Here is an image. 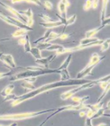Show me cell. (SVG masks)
Here are the masks:
<instances>
[{
  "label": "cell",
  "mask_w": 110,
  "mask_h": 126,
  "mask_svg": "<svg viewBox=\"0 0 110 126\" xmlns=\"http://www.w3.org/2000/svg\"><path fill=\"white\" fill-rule=\"evenodd\" d=\"M90 81V80H85V79H81V80H78V79H70V80H65V81L60 80L57 82H53V83H50V84H46L39 87V88H35L33 91H31V92H28V93L18 95L17 99L11 102V106H16L22 103L23 102L35 98V96H37L39 94L43 93V92H48V91H50L54 88H61V87H68V86H80L82 84H86V83H88Z\"/></svg>",
  "instance_id": "obj_1"
},
{
  "label": "cell",
  "mask_w": 110,
  "mask_h": 126,
  "mask_svg": "<svg viewBox=\"0 0 110 126\" xmlns=\"http://www.w3.org/2000/svg\"><path fill=\"white\" fill-rule=\"evenodd\" d=\"M60 71L56 69H44L42 68L40 70H25L23 72H20L14 74L13 76L10 77V81H17L20 80H25L26 78L28 77H37L42 75H47V74H51V73H58L60 74Z\"/></svg>",
  "instance_id": "obj_2"
},
{
  "label": "cell",
  "mask_w": 110,
  "mask_h": 126,
  "mask_svg": "<svg viewBox=\"0 0 110 126\" xmlns=\"http://www.w3.org/2000/svg\"><path fill=\"white\" fill-rule=\"evenodd\" d=\"M56 109H50L40 110L36 112H26V113H9V114H2L0 115V121H22L27 120L30 118L35 117L41 115L43 113H48L51 112H54Z\"/></svg>",
  "instance_id": "obj_3"
},
{
  "label": "cell",
  "mask_w": 110,
  "mask_h": 126,
  "mask_svg": "<svg viewBox=\"0 0 110 126\" xmlns=\"http://www.w3.org/2000/svg\"><path fill=\"white\" fill-rule=\"evenodd\" d=\"M98 84L97 83V80H90V82L86 83V84H82V85H80V86H77L76 88H72L71 90H69L67 91V92H65L64 93H62L61 94V99L62 100H66V99H69V98H72V96H74L75 94H76L77 92H80L82 90H84V89H87V88H91L93 87H94L95 85H97Z\"/></svg>",
  "instance_id": "obj_4"
},
{
  "label": "cell",
  "mask_w": 110,
  "mask_h": 126,
  "mask_svg": "<svg viewBox=\"0 0 110 126\" xmlns=\"http://www.w3.org/2000/svg\"><path fill=\"white\" fill-rule=\"evenodd\" d=\"M0 6H3L7 11H9L10 13H11V14H13V15L14 16V17H15V18L18 19L19 21H21L23 22L24 24H25V25H27L28 18L25 17V16L22 15L21 13H20V11L17 10H16L15 8H14L13 6H9V5H6V3H4V2H2V1H0Z\"/></svg>",
  "instance_id": "obj_5"
},
{
  "label": "cell",
  "mask_w": 110,
  "mask_h": 126,
  "mask_svg": "<svg viewBox=\"0 0 110 126\" xmlns=\"http://www.w3.org/2000/svg\"><path fill=\"white\" fill-rule=\"evenodd\" d=\"M56 57H57L56 54H54L52 55H50V56L46 57V58H42L40 59H38V60H35V63H37V64L42 65V68L48 69L50 63L52 62Z\"/></svg>",
  "instance_id": "obj_6"
},
{
  "label": "cell",
  "mask_w": 110,
  "mask_h": 126,
  "mask_svg": "<svg viewBox=\"0 0 110 126\" xmlns=\"http://www.w3.org/2000/svg\"><path fill=\"white\" fill-rule=\"evenodd\" d=\"M94 68V66H87V65H86L84 68L80 71V72H79L77 73L76 79H78V80L83 79L85 77L88 76L89 74L91 73Z\"/></svg>",
  "instance_id": "obj_7"
},
{
  "label": "cell",
  "mask_w": 110,
  "mask_h": 126,
  "mask_svg": "<svg viewBox=\"0 0 110 126\" xmlns=\"http://www.w3.org/2000/svg\"><path fill=\"white\" fill-rule=\"evenodd\" d=\"M1 60L5 62L6 64L8 65L10 67H11V68H13V69L16 68V63L14 62L13 55H11L10 54H3V55L2 56Z\"/></svg>",
  "instance_id": "obj_8"
},
{
  "label": "cell",
  "mask_w": 110,
  "mask_h": 126,
  "mask_svg": "<svg viewBox=\"0 0 110 126\" xmlns=\"http://www.w3.org/2000/svg\"><path fill=\"white\" fill-rule=\"evenodd\" d=\"M40 25L46 28L47 29H53V28H56V27L63 25V24L60 21H50V22H42V23H40Z\"/></svg>",
  "instance_id": "obj_9"
},
{
  "label": "cell",
  "mask_w": 110,
  "mask_h": 126,
  "mask_svg": "<svg viewBox=\"0 0 110 126\" xmlns=\"http://www.w3.org/2000/svg\"><path fill=\"white\" fill-rule=\"evenodd\" d=\"M15 88V86L14 84H10L9 85H7L6 87H5L1 92H0V94L2 96V97H6L7 95H9V94H10L12 93V92L14 91Z\"/></svg>",
  "instance_id": "obj_10"
},
{
  "label": "cell",
  "mask_w": 110,
  "mask_h": 126,
  "mask_svg": "<svg viewBox=\"0 0 110 126\" xmlns=\"http://www.w3.org/2000/svg\"><path fill=\"white\" fill-rule=\"evenodd\" d=\"M57 8H58V10L59 12H60V14L62 17H64V18H67L66 17V12H67V7L66 5L65 4L64 2V0H61L60 2H58V5H57Z\"/></svg>",
  "instance_id": "obj_11"
},
{
  "label": "cell",
  "mask_w": 110,
  "mask_h": 126,
  "mask_svg": "<svg viewBox=\"0 0 110 126\" xmlns=\"http://www.w3.org/2000/svg\"><path fill=\"white\" fill-rule=\"evenodd\" d=\"M108 3H109L108 0H104V1L102 2V7H101V13H100V17H101V22H103L106 18V13H107Z\"/></svg>",
  "instance_id": "obj_12"
},
{
  "label": "cell",
  "mask_w": 110,
  "mask_h": 126,
  "mask_svg": "<svg viewBox=\"0 0 110 126\" xmlns=\"http://www.w3.org/2000/svg\"><path fill=\"white\" fill-rule=\"evenodd\" d=\"M104 26H102V25H101V26H99V27H97V28H96V29H91V30H89V31H87L86 32V34H85V38H92V37H94V35H95L97 32H101V30H102L104 29Z\"/></svg>",
  "instance_id": "obj_13"
},
{
  "label": "cell",
  "mask_w": 110,
  "mask_h": 126,
  "mask_svg": "<svg viewBox=\"0 0 110 126\" xmlns=\"http://www.w3.org/2000/svg\"><path fill=\"white\" fill-rule=\"evenodd\" d=\"M72 54H69L68 57L65 58V60L63 62L62 64L58 67L57 69V70H63V69H68V67L70 64L71 61H72Z\"/></svg>",
  "instance_id": "obj_14"
},
{
  "label": "cell",
  "mask_w": 110,
  "mask_h": 126,
  "mask_svg": "<svg viewBox=\"0 0 110 126\" xmlns=\"http://www.w3.org/2000/svg\"><path fill=\"white\" fill-rule=\"evenodd\" d=\"M90 96L86 95V96H83V97H79V96H72V100L75 102H76L78 104H82V103H85L86 101H88L90 99Z\"/></svg>",
  "instance_id": "obj_15"
},
{
  "label": "cell",
  "mask_w": 110,
  "mask_h": 126,
  "mask_svg": "<svg viewBox=\"0 0 110 126\" xmlns=\"http://www.w3.org/2000/svg\"><path fill=\"white\" fill-rule=\"evenodd\" d=\"M30 54L35 58V60H38V59H40L42 58L41 54V51L39 50L36 47H31V49L30 50Z\"/></svg>",
  "instance_id": "obj_16"
},
{
  "label": "cell",
  "mask_w": 110,
  "mask_h": 126,
  "mask_svg": "<svg viewBox=\"0 0 110 126\" xmlns=\"http://www.w3.org/2000/svg\"><path fill=\"white\" fill-rule=\"evenodd\" d=\"M60 75H61V81H65L70 80V74L69 73L68 69H63L60 70Z\"/></svg>",
  "instance_id": "obj_17"
},
{
  "label": "cell",
  "mask_w": 110,
  "mask_h": 126,
  "mask_svg": "<svg viewBox=\"0 0 110 126\" xmlns=\"http://www.w3.org/2000/svg\"><path fill=\"white\" fill-rule=\"evenodd\" d=\"M28 31L25 29H18L17 31H15L12 34V36L14 38H18V37H22V36H25L27 35Z\"/></svg>",
  "instance_id": "obj_18"
},
{
  "label": "cell",
  "mask_w": 110,
  "mask_h": 126,
  "mask_svg": "<svg viewBox=\"0 0 110 126\" xmlns=\"http://www.w3.org/2000/svg\"><path fill=\"white\" fill-rule=\"evenodd\" d=\"M97 38L95 37H92V38H83L82 39L80 42V45H86V44H89V43H91L93 42H95L97 40Z\"/></svg>",
  "instance_id": "obj_19"
},
{
  "label": "cell",
  "mask_w": 110,
  "mask_h": 126,
  "mask_svg": "<svg viewBox=\"0 0 110 126\" xmlns=\"http://www.w3.org/2000/svg\"><path fill=\"white\" fill-rule=\"evenodd\" d=\"M59 35H60V33L55 32L52 31V32H51V33L50 34L49 37L47 38L45 40V42H43V43H49V42L52 41V40H54V39H58Z\"/></svg>",
  "instance_id": "obj_20"
},
{
  "label": "cell",
  "mask_w": 110,
  "mask_h": 126,
  "mask_svg": "<svg viewBox=\"0 0 110 126\" xmlns=\"http://www.w3.org/2000/svg\"><path fill=\"white\" fill-rule=\"evenodd\" d=\"M110 91V81H109V84H108V86L106 87V88L104 89V91H103V92L101 93V94L99 96V98H97V102H101L102 100L104 99V98L106 96V94H107V93L109 92Z\"/></svg>",
  "instance_id": "obj_21"
},
{
  "label": "cell",
  "mask_w": 110,
  "mask_h": 126,
  "mask_svg": "<svg viewBox=\"0 0 110 126\" xmlns=\"http://www.w3.org/2000/svg\"><path fill=\"white\" fill-rule=\"evenodd\" d=\"M21 88H25V89H28L30 91H33L36 88L32 84H31V83H28V82H26V81L22 82L21 84Z\"/></svg>",
  "instance_id": "obj_22"
},
{
  "label": "cell",
  "mask_w": 110,
  "mask_h": 126,
  "mask_svg": "<svg viewBox=\"0 0 110 126\" xmlns=\"http://www.w3.org/2000/svg\"><path fill=\"white\" fill-rule=\"evenodd\" d=\"M25 38H26V42H25V44L24 45V49H25V51L26 53H30L31 47V43H30L28 35H26Z\"/></svg>",
  "instance_id": "obj_23"
},
{
  "label": "cell",
  "mask_w": 110,
  "mask_h": 126,
  "mask_svg": "<svg viewBox=\"0 0 110 126\" xmlns=\"http://www.w3.org/2000/svg\"><path fill=\"white\" fill-rule=\"evenodd\" d=\"M110 47V38L105 39L103 41V43L101 45V51H105L107 50Z\"/></svg>",
  "instance_id": "obj_24"
},
{
  "label": "cell",
  "mask_w": 110,
  "mask_h": 126,
  "mask_svg": "<svg viewBox=\"0 0 110 126\" xmlns=\"http://www.w3.org/2000/svg\"><path fill=\"white\" fill-rule=\"evenodd\" d=\"M20 13H21L22 15L25 16L28 19L33 18V13H32V10H31V8H28L27 10H25V11H20Z\"/></svg>",
  "instance_id": "obj_25"
},
{
  "label": "cell",
  "mask_w": 110,
  "mask_h": 126,
  "mask_svg": "<svg viewBox=\"0 0 110 126\" xmlns=\"http://www.w3.org/2000/svg\"><path fill=\"white\" fill-rule=\"evenodd\" d=\"M51 44H52V43H39L36 47L41 51L43 50H46Z\"/></svg>",
  "instance_id": "obj_26"
},
{
  "label": "cell",
  "mask_w": 110,
  "mask_h": 126,
  "mask_svg": "<svg viewBox=\"0 0 110 126\" xmlns=\"http://www.w3.org/2000/svg\"><path fill=\"white\" fill-rule=\"evenodd\" d=\"M63 46L60 45V44H56V43H52L48 48H47L46 50V51H54V50H58L59 49H61Z\"/></svg>",
  "instance_id": "obj_27"
},
{
  "label": "cell",
  "mask_w": 110,
  "mask_h": 126,
  "mask_svg": "<svg viewBox=\"0 0 110 126\" xmlns=\"http://www.w3.org/2000/svg\"><path fill=\"white\" fill-rule=\"evenodd\" d=\"M105 109L103 108V107H102L101 109H100V110H98L97 111H96L95 113L94 114V116L92 117L91 120L94 119V118H98V117H100L101 116H103V114L105 113Z\"/></svg>",
  "instance_id": "obj_28"
},
{
  "label": "cell",
  "mask_w": 110,
  "mask_h": 126,
  "mask_svg": "<svg viewBox=\"0 0 110 126\" xmlns=\"http://www.w3.org/2000/svg\"><path fill=\"white\" fill-rule=\"evenodd\" d=\"M76 14H74L72 16H71V17L69 18H67L66 20V23H65V26L67 27V26H69L70 25H72V24H73L75 21H76Z\"/></svg>",
  "instance_id": "obj_29"
},
{
  "label": "cell",
  "mask_w": 110,
  "mask_h": 126,
  "mask_svg": "<svg viewBox=\"0 0 110 126\" xmlns=\"http://www.w3.org/2000/svg\"><path fill=\"white\" fill-rule=\"evenodd\" d=\"M0 19L2 20L3 21H5L6 24H8V25H14V24L13 22H12L9 19V17H8V16H6V15H4L2 14L1 12H0Z\"/></svg>",
  "instance_id": "obj_30"
},
{
  "label": "cell",
  "mask_w": 110,
  "mask_h": 126,
  "mask_svg": "<svg viewBox=\"0 0 110 126\" xmlns=\"http://www.w3.org/2000/svg\"><path fill=\"white\" fill-rule=\"evenodd\" d=\"M18 95H17V94H9V95H7L6 97L4 98V102H7V101H15L16 99L17 98Z\"/></svg>",
  "instance_id": "obj_31"
},
{
  "label": "cell",
  "mask_w": 110,
  "mask_h": 126,
  "mask_svg": "<svg viewBox=\"0 0 110 126\" xmlns=\"http://www.w3.org/2000/svg\"><path fill=\"white\" fill-rule=\"evenodd\" d=\"M39 17H40L44 22H50V21H53L52 20H51V18L49 17V16L47 15V14H43V13L39 14Z\"/></svg>",
  "instance_id": "obj_32"
},
{
  "label": "cell",
  "mask_w": 110,
  "mask_h": 126,
  "mask_svg": "<svg viewBox=\"0 0 110 126\" xmlns=\"http://www.w3.org/2000/svg\"><path fill=\"white\" fill-rule=\"evenodd\" d=\"M90 8H92V1L87 0V1L85 2L84 5H83V10L85 11H88Z\"/></svg>",
  "instance_id": "obj_33"
},
{
  "label": "cell",
  "mask_w": 110,
  "mask_h": 126,
  "mask_svg": "<svg viewBox=\"0 0 110 126\" xmlns=\"http://www.w3.org/2000/svg\"><path fill=\"white\" fill-rule=\"evenodd\" d=\"M14 73V71L13 69H11L9 72H6V73H0V79H2L4 77H11L13 76Z\"/></svg>",
  "instance_id": "obj_34"
},
{
  "label": "cell",
  "mask_w": 110,
  "mask_h": 126,
  "mask_svg": "<svg viewBox=\"0 0 110 126\" xmlns=\"http://www.w3.org/2000/svg\"><path fill=\"white\" fill-rule=\"evenodd\" d=\"M95 112L96 111H94V110H93L88 109L87 111L86 112V117H87V118H90V119H91L92 117L94 116V114L95 113Z\"/></svg>",
  "instance_id": "obj_35"
},
{
  "label": "cell",
  "mask_w": 110,
  "mask_h": 126,
  "mask_svg": "<svg viewBox=\"0 0 110 126\" xmlns=\"http://www.w3.org/2000/svg\"><path fill=\"white\" fill-rule=\"evenodd\" d=\"M24 2H28V3H31V4H34V5H37V6H41V2L38 1V0H24Z\"/></svg>",
  "instance_id": "obj_36"
},
{
  "label": "cell",
  "mask_w": 110,
  "mask_h": 126,
  "mask_svg": "<svg viewBox=\"0 0 110 126\" xmlns=\"http://www.w3.org/2000/svg\"><path fill=\"white\" fill-rule=\"evenodd\" d=\"M43 5H44L45 8L47 10H52V8H53V4L50 1H44Z\"/></svg>",
  "instance_id": "obj_37"
},
{
  "label": "cell",
  "mask_w": 110,
  "mask_h": 126,
  "mask_svg": "<svg viewBox=\"0 0 110 126\" xmlns=\"http://www.w3.org/2000/svg\"><path fill=\"white\" fill-rule=\"evenodd\" d=\"M69 37V34H68V33H60V35H59L58 39H61V40H65V39H68Z\"/></svg>",
  "instance_id": "obj_38"
},
{
  "label": "cell",
  "mask_w": 110,
  "mask_h": 126,
  "mask_svg": "<svg viewBox=\"0 0 110 126\" xmlns=\"http://www.w3.org/2000/svg\"><path fill=\"white\" fill-rule=\"evenodd\" d=\"M36 80H37V77H28V78H26L25 80V81L28 82V83H31V84H32V83L36 81Z\"/></svg>",
  "instance_id": "obj_39"
},
{
  "label": "cell",
  "mask_w": 110,
  "mask_h": 126,
  "mask_svg": "<svg viewBox=\"0 0 110 126\" xmlns=\"http://www.w3.org/2000/svg\"><path fill=\"white\" fill-rule=\"evenodd\" d=\"M110 25V17L108 18H105V21L103 22H101V25L104 27H105L106 25Z\"/></svg>",
  "instance_id": "obj_40"
},
{
  "label": "cell",
  "mask_w": 110,
  "mask_h": 126,
  "mask_svg": "<svg viewBox=\"0 0 110 126\" xmlns=\"http://www.w3.org/2000/svg\"><path fill=\"white\" fill-rule=\"evenodd\" d=\"M25 42H26V38L25 36L24 37V38H20L19 39V40H18V43H19V45H25Z\"/></svg>",
  "instance_id": "obj_41"
},
{
  "label": "cell",
  "mask_w": 110,
  "mask_h": 126,
  "mask_svg": "<svg viewBox=\"0 0 110 126\" xmlns=\"http://www.w3.org/2000/svg\"><path fill=\"white\" fill-rule=\"evenodd\" d=\"M109 83V82H101V83H99V85L101 87V88H102V89L104 90L106 88V87L108 86Z\"/></svg>",
  "instance_id": "obj_42"
},
{
  "label": "cell",
  "mask_w": 110,
  "mask_h": 126,
  "mask_svg": "<svg viewBox=\"0 0 110 126\" xmlns=\"http://www.w3.org/2000/svg\"><path fill=\"white\" fill-rule=\"evenodd\" d=\"M91 121L92 120L90 119V118H87V117H86V119L85 121V126H93Z\"/></svg>",
  "instance_id": "obj_43"
},
{
  "label": "cell",
  "mask_w": 110,
  "mask_h": 126,
  "mask_svg": "<svg viewBox=\"0 0 110 126\" xmlns=\"http://www.w3.org/2000/svg\"><path fill=\"white\" fill-rule=\"evenodd\" d=\"M98 0H94V1H92V8L93 9H97L98 6Z\"/></svg>",
  "instance_id": "obj_44"
},
{
  "label": "cell",
  "mask_w": 110,
  "mask_h": 126,
  "mask_svg": "<svg viewBox=\"0 0 110 126\" xmlns=\"http://www.w3.org/2000/svg\"><path fill=\"white\" fill-rule=\"evenodd\" d=\"M10 39V38H1V39H0V43L4 42V41H9Z\"/></svg>",
  "instance_id": "obj_45"
},
{
  "label": "cell",
  "mask_w": 110,
  "mask_h": 126,
  "mask_svg": "<svg viewBox=\"0 0 110 126\" xmlns=\"http://www.w3.org/2000/svg\"><path fill=\"white\" fill-rule=\"evenodd\" d=\"M80 117H84V116H86V111H80Z\"/></svg>",
  "instance_id": "obj_46"
},
{
  "label": "cell",
  "mask_w": 110,
  "mask_h": 126,
  "mask_svg": "<svg viewBox=\"0 0 110 126\" xmlns=\"http://www.w3.org/2000/svg\"><path fill=\"white\" fill-rule=\"evenodd\" d=\"M0 126H6V125H0ZM8 126H17V123H16V122H14V123H12L11 125H8Z\"/></svg>",
  "instance_id": "obj_47"
},
{
  "label": "cell",
  "mask_w": 110,
  "mask_h": 126,
  "mask_svg": "<svg viewBox=\"0 0 110 126\" xmlns=\"http://www.w3.org/2000/svg\"><path fill=\"white\" fill-rule=\"evenodd\" d=\"M96 126H108V125H107V124H105V123H101V124L97 125Z\"/></svg>",
  "instance_id": "obj_48"
},
{
  "label": "cell",
  "mask_w": 110,
  "mask_h": 126,
  "mask_svg": "<svg viewBox=\"0 0 110 126\" xmlns=\"http://www.w3.org/2000/svg\"><path fill=\"white\" fill-rule=\"evenodd\" d=\"M103 116L105 117H110V113H104Z\"/></svg>",
  "instance_id": "obj_49"
},
{
  "label": "cell",
  "mask_w": 110,
  "mask_h": 126,
  "mask_svg": "<svg viewBox=\"0 0 110 126\" xmlns=\"http://www.w3.org/2000/svg\"><path fill=\"white\" fill-rule=\"evenodd\" d=\"M3 52H0V60H1V58H2V55H3Z\"/></svg>",
  "instance_id": "obj_50"
}]
</instances>
